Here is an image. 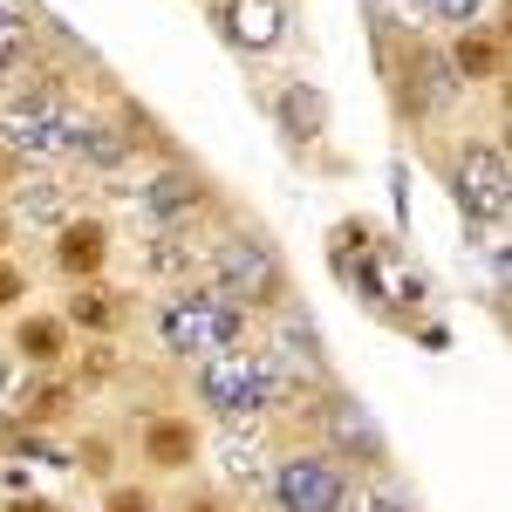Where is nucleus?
Returning a JSON list of instances; mask_svg holds the SVG:
<instances>
[{"label":"nucleus","instance_id":"1","mask_svg":"<svg viewBox=\"0 0 512 512\" xmlns=\"http://www.w3.org/2000/svg\"><path fill=\"white\" fill-rule=\"evenodd\" d=\"M308 396V383H294L287 369H274L267 349H226L198 362V403L219 417V424H246L260 410H294Z\"/></svg>","mask_w":512,"mask_h":512},{"label":"nucleus","instance_id":"2","mask_svg":"<svg viewBox=\"0 0 512 512\" xmlns=\"http://www.w3.org/2000/svg\"><path fill=\"white\" fill-rule=\"evenodd\" d=\"M158 342L171 355H192V362L226 355L246 342V308H233L219 287H185L158 308Z\"/></svg>","mask_w":512,"mask_h":512},{"label":"nucleus","instance_id":"3","mask_svg":"<svg viewBox=\"0 0 512 512\" xmlns=\"http://www.w3.org/2000/svg\"><path fill=\"white\" fill-rule=\"evenodd\" d=\"M212 287H219L233 308H274L280 294H287V267H280V253L267 239L226 233L212 246Z\"/></svg>","mask_w":512,"mask_h":512},{"label":"nucleus","instance_id":"4","mask_svg":"<svg viewBox=\"0 0 512 512\" xmlns=\"http://www.w3.org/2000/svg\"><path fill=\"white\" fill-rule=\"evenodd\" d=\"M76 123L82 117L55 89H35V96H21V103L0 117V144H7L14 158L48 164V158H69V151H76Z\"/></svg>","mask_w":512,"mask_h":512},{"label":"nucleus","instance_id":"5","mask_svg":"<svg viewBox=\"0 0 512 512\" xmlns=\"http://www.w3.org/2000/svg\"><path fill=\"white\" fill-rule=\"evenodd\" d=\"M458 205H465V219L485 226V233H499L512 212V164L499 144H465L458 151Z\"/></svg>","mask_w":512,"mask_h":512},{"label":"nucleus","instance_id":"6","mask_svg":"<svg viewBox=\"0 0 512 512\" xmlns=\"http://www.w3.org/2000/svg\"><path fill=\"white\" fill-rule=\"evenodd\" d=\"M349 478L328 451H294L274 465V506L280 512H342Z\"/></svg>","mask_w":512,"mask_h":512},{"label":"nucleus","instance_id":"7","mask_svg":"<svg viewBox=\"0 0 512 512\" xmlns=\"http://www.w3.org/2000/svg\"><path fill=\"white\" fill-rule=\"evenodd\" d=\"M219 28L246 55H274L280 41H287V0H226L219 7Z\"/></svg>","mask_w":512,"mask_h":512},{"label":"nucleus","instance_id":"8","mask_svg":"<svg viewBox=\"0 0 512 512\" xmlns=\"http://www.w3.org/2000/svg\"><path fill=\"white\" fill-rule=\"evenodd\" d=\"M349 280L369 301H383V308H417L424 301V280L403 274V260H396L390 246H362V267H349Z\"/></svg>","mask_w":512,"mask_h":512},{"label":"nucleus","instance_id":"9","mask_svg":"<svg viewBox=\"0 0 512 512\" xmlns=\"http://www.w3.org/2000/svg\"><path fill=\"white\" fill-rule=\"evenodd\" d=\"M103 260H110V226H103V219H62V233H55V267L69 280H96Z\"/></svg>","mask_w":512,"mask_h":512},{"label":"nucleus","instance_id":"10","mask_svg":"<svg viewBox=\"0 0 512 512\" xmlns=\"http://www.w3.org/2000/svg\"><path fill=\"white\" fill-rule=\"evenodd\" d=\"M205 260V239L178 219V226H158L151 233V246H144V274H158V280H185Z\"/></svg>","mask_w":512,"mask_h":512},{"label":"nucleus","instance_id":"11","mask_svg":"<svg viewBox=\"0 0 512 512\" xmlns=\"http://www.w3.org/2000/svg\"><path fill=\"white\" fill-rule=\"evenodd\" d=\"M451 69H458V82H499L506 76V35L499 28H465L458 35V48H451Z\"/></svg>","mask_w":512,"mask_h":512},{"label":"nucleus","instance_id":"12","mask_svg":"<svg viewBox=\"0 0 512 512\" xmlns=\"http://www.w3.org/2000/svg\"><path fill=\"white\" fill-rule=\"evenodd\" d=\"M219 472L233 478L239 492H260L267 485V444L246 431V424H226L219 431Z\"/></svg>","mask_w":512,"mask_h":512},{"label":"nucleus","instance_id":"13","mask_svg":"<svg viewBox=\"0 0 512 512\" xmlns=\"http://www.w3.org/2000/svg\"><path fill=\"white\" fill-rule=\"evenodd\" d=\"M198 205H205V185H198L192 171H164L144 185V212L158 219V226H178V219H192Z\"/></svg>","mask_w":512,"mask_h":512},{"label":"nucleus","instance_id":"14","mask_svg":"<svg viewBox=\"0 0 512 512\" xmlns=\"http://www.w3.org/2000/svg\"><path fill=\"white\" fill-rule=\"evenodd\" d=\"M144 458L164 465V472H185L198 458V424H185V417H151L144 424Z\"/></svg>","mask_w":512,"mask_h":512},{"label":"nucleus","instance_id":"15","mask_svg":"<svg viewBox=\"0 0 512 512\" xmlns=\"http://www.w3.org/2000/svg\"><path fill=\"white\" fill-rule=\"evenodd\" d=\"M69 321H76V328H89V335H110V328L123 321L117 287H103V280H82L76 294H69Z\"/></svg>","mask_w":512,"mask_h":512},{"label":"nucleus","instance_id":"16","mask_svg":"<svg viewBox=\"0 0 512 512\" xmlns=\"http://www.w3.org/2000/svg\"><path fill=\"white\" fill-rule=\"evenodd\" d=\"M14 349L28 355L35 369L62 362V349H69V321H62V315H28L21 328H14Z\"/></svg>","mask_w":512,"mask_h":512},{"label":"nucleus","instance_id":"17","mask_svg":"<svg viewBox=\"0 0 512 512\" xmlns=\"http://www.w3.org/2000/svg\"><path fill=\"white\" fill-rule=\"evenodd\" d=\"M328 424H335V437L349 444V451H355V458H362V465H383V437L369 431V417L355 410L349 396H335V403H328Z\"/></svg>","mask_w":512,"mask_h":512},{"label":"nucleus","instance_id":"18","mask_svg":"<svg viewBox=\"0 0 512 512\" xmlns=\"http://www.w3.org/2000/svg\"><path fill=\"white\" fill-rule=\"evenodd\" d=\"M76 158L117 171V164L130 158V137H123V130H110V123H76Z\"/></svg>","mask_w":512,"mask_h":512},{"label":"nucleus","instance_id":"19","mask_svg":"<svg viewBox=\"0 0 512 512\" xmlns=\"http://www.w3.org/2000/svg\"><path fill=\"white\" fill-rule=\"evenodd\" d=\"M28 48H35V21H28L21 7H7V0H0V69L28 62Z\"/></svg>","mask_w":512,"mask_h":512},{"label":"nucleus","instance_id":"20","mask_svg":"<svg viewBox=\"0 0 512 512\" xmlns=\"http://www.w3.org/2000/svg\"><path fill=\"white\" fill-rule=\"evenodd\" d=\"M69 383H28V396H21V417H28V424H55V417H62V410H69Z\"/></svg>","mask_w":512,"mask_h":512},{"label":"nucleus","instance_id":"21","mask_svg":"<svg viewBox=\"0 0 512 512\" xmlns=\"http://www.w3.org/2000/svg\"><path fill=\"white\" fill-rule=\"evenodd\" d=\"M287 123H294V137H321V123H328V103H321L315 89H287Z\"/></svg>","mask_w":512,"mask_h":512},{"label":"nucleus","instance_id":"22","mask_svg":"<svg viewBox=\"0 0 512 512\" xmlns=\"http://www.w3.org/2000/svg\"><path fill=\"white\" fill-rule=\"evenodd\" d=\"M21 219L55 226V219H62V192H55V185H21Z\"/></svg>","mask_w":512,"mask_h":512},{"label":"nucleus","instance_id":"23","mask_svg":"<svg viewBox=\"0 0 512 512\" xmlns=\"http://www.w3.org/2000/svg\"><path fill=\"white\" fill-rule=\"evenodd\" d=\"M437 21H458V28H478L485 21V0H424Z\"/></svg>","mask_w":512,"mask_h":512},{"label":"nucleus","instance_id":"24","mask_svg":"<svg viewBox=\"0 0 512 512\" xmlns=\"http://www.w3.org/2000/svg\"><path fill=\"white\" fill-rule=\"evenodd\" d=\"M355 512H410V506H403V499H396L390 485H369V492H362V499H355Z\"/></svg>","mask_w":512,"mask_h":512},{"label":"nucleus","instance_id":"25","mask_svg":"<svg viewBox=\"0 0 512 512\" xmlns=\"http://www.w3.org/2000/svg\"><path fill=\"white\" fill-rule=\"evenodd\" d=\"M110 512H158V499L137 492V485H123V492H110Z\"/></svg>","mask_w":512,"mask_h":512},{"label":"nucleus","instance_id":"26","mask_svg":"<svg viewBox=\"0 0 512 512\" xmlns=\"http://www.w3.org/2000/svg\"><path fill=\"white\" fill-rule=\"evenodd\" d=\"M21 294H28V280H21L14 267H7V260H0V308H14Z\"/></svg>","mask_w":512,"mask_h":512},{"label":"nucleus","instance_id":"27","mask_svg":"<svg viewBox=\"0 0 512 512\" xmlns=\"http://www.w3.org/2000/svg\"><path fill=\"white\" fill-rule=\"evenodd\" d=\"M82 465H89V472H110V444H103V437H96V444H82Z\"/></svg>","mask_w":512,"mask_h":512},{"label":"nucleus","instance_id":"28","mask_svg":"<svg viewBox=\"0 0 512 512\" xmlns=\"http://www.w3.org/2000/svg\"><path fill=\"white\" fill-rule=\"evenodd\" d=\"M7 512H55V506H48V499H14Z\"/></svg>","mask_w":512,"mask_h":512},{"label":"nucleus","instance_id":"29","mask_svg":"<svg viewBox=\"0 0 512 512\" xmlns=\"http://www.w3.org/2000/svg\"><path fill=\"white\" fill-rule=\"evenodd\" d=\"M14 171H21V158H14V151L0 144V178H14Z\"/></svg>","mask_w":512,"mask_h":512},{"label":"nucleus","instance_id":"30","mask_svg":"<svg viewBox=\"0 0 512 512\" xmlns=\"http://www.w3.org/2000/svg\"><path fill=\"white\" fill-rule=\"evenodd\" d=\"M185 512H226V506H212V499H192V506H185Z\"/></svg>","mask_w":512,"mask_h":512},{"label":"nucleus","instance_id":"31","mask_svg":"<svg viewBox=\"0 0 512 512\" xmlns=\"http://www.w3.org/2000/svg\"><path fill=\"white\" fill-rule=\"evenodd\" d=\"M7 233H14V219H7V212H0V246H7Z\"/></svg>","mask_w":512,"mask_h":512}]
</instances>
